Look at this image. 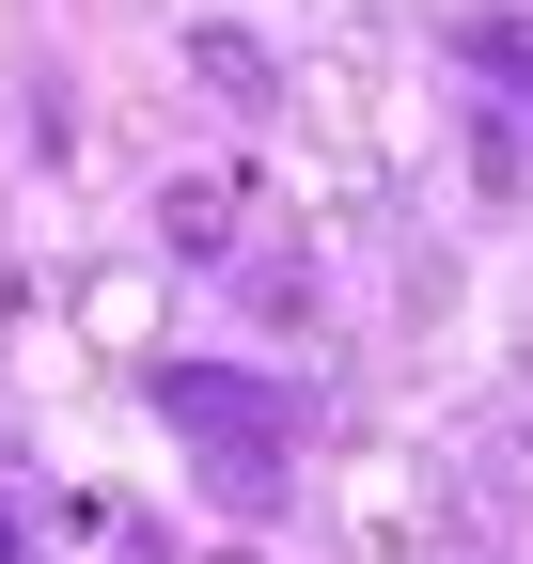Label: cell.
Here are the masks:
<instances>
[{
    "label": "cell",
    "mask_w": 533,
    "mask_h": 564,
    "mask_svg": "<svg viewBox=\"0 0 533 564\" xmlns=\"http://www.w3.org/2000/svg\"><path fill=\"white\" fill-rule=\"evenodd\" d=\"M157 423L188 440V470H205L220 518H283L298 440H314V408L283 377H251V361H157Z\"/></svg>",
    "instance_id": "1"
},
{
    "label": "cell",
    "mask_w": 533,
    "mask_h": 564,
    "mask_svg": "<svg viewBox=\"0 0 533 564\" xmlns=\"http://www.w3.org/2000/svg\"><path fill=\"white\" fill-rule=\"evenodd\" d=\"M439 47H455V63H471V79H502V95L533 110V17H518V0H471V17H455Z\"/></svg>",
    "instance_id": "2"
},
{
    "label": "cell",
    "mask_w": 533,
    "mask_h": 564,
    "mask_svg": "<svg viewBox=\"0 0 533 564\" xmlns=\"http://www.w3.org/2000/svg\"><path fill=\"white\" fill-rule=\"evenodd\" d=\"M188 63H205V79H220L236 110H266V95H283V63H266L251 32H220V17H205V32H188Z\"/></svg>",
    "instance_id": "4"
},
{
    "label": "cell",
    "mask_w": 533,
    "mask_h": 564,
    "mask_svg": "<svg viewBox=\"0 0 533 564\" xmlns=\"http://www.w3.org/2000/svg\"><path fill=\"white\" fill-rule=\"evenodd\" d=\"M0 564H32V533H17V502H0Z\"/></svg>",
    "instance_id": "5"
},
{
    "label": "cell",
    "mask_w": 533,
    "mask_h": 564,
    "mask_svg": "<svg viewBox=\"0 0 533 564\" xmlns=\"http://www.w3.org/2000/svg\"><path fill=\"white\" fill-rule=\"evenodd\" d=\"M157 236H173V251H236V188H220V173H173Z\"/></svg>",
    "instance_id": "3"
}]
</instances>
